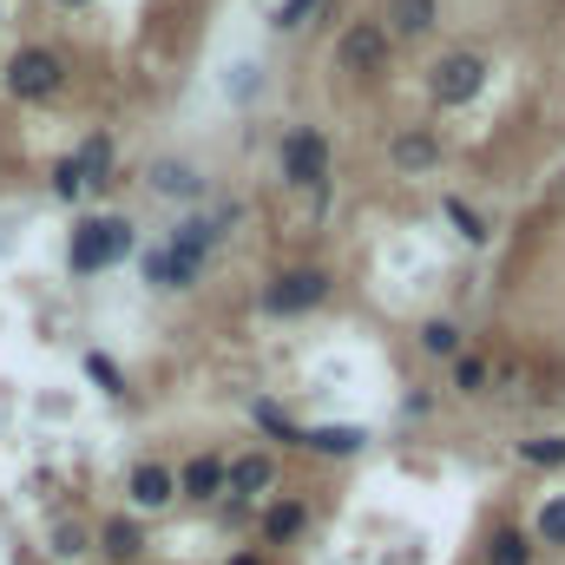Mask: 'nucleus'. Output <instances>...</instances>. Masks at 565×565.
<instances>
[{"label": "nucleus", "mask_w": 565, "mask_h": 565, "mask_svg": "<svg viewBox=\"0 0 565 565\" xmlns=\"http://www.w3.org/2000/svg\"><path fill=\"white\" fill-rule=\"evenodd\" d=\"M132 257V224L126 217H86L79 231H73V244H66V264L79 270V277H99V270H113V264H126Z\"/></svg>", "instance_id": "obj_1"}, {"label": "nucleus", "mask_w": 565, "mask_h": 565, "mask_svg": "<svg viewBox=\"0 0 565 565\" xmlns=\"http://www.w3.org/2000/svg\"><path fill=\"white\" fill-rule=\"evenodd\" d=\"M211 237H217V224H184V231L171 237V250L151 257V282H158V289H184V282H198Z\"/></svg>", "instance_id": "obj_2"}, {"label": "nucleus", "mask_w": 565, "mask_h": 565, "mask_svg": "<svg viewBox=\"0 0 565 565\" xmlns=\"http://www.w3.org/2000/svg\"><path fill=\"white\" fill-rule=\"evenodd\" d=\"M60 86H66V60L53 46H20L7 60V93L13 99H53Z\"/></svg>", "instance_id": "obj_3"}, {"label": "nucleus", "mask_w": 565, "mask_h": 565, "mask_svg": "<svg viewBox=\"0 0 565 565\" xmlns=\"http://www.w3.org/2000/svg\"><path fill=\"white\" fill-rule=\"evenodd\" d=\"M277 164H282V184L316 191V184L329 178V139H322L316 126H296V132L277 145Z\"/></svg>", "instance_id": "obj_4"}, {"label": "nucleus", "mask_w": 565, "mask_h": 565, "mask_svg": "<svg viewBox=\"0 0 565 565\" xmlns=\"http://www.w3.org/2000/svg\"><path fill=\"white\" fill-rule=\"evenodd\" d=\"M322 296H329V270L302 264V270H277V277H270L264 309H270V316H302V309H316Z\"/></svg>", "instance_id": "obj_5"}, {"label": "nucleus", "mask_w": 565, "mask_h": 565, "mask_svg": "<svg viewBox=\"0 0 565 565\" xmlns=\"http://www.w3.org/2000/svg\"><path fill=\"white\" fill-rule=\"evenodd\" d=\"M480 86H487V60L480 53H447L434 66V79H427L434 106H467V99H480Z\"/></svg>", "instance_id": "obj_6"}, {"label": "nucleus", "mask_w": 565, "mask_h": 565, "mask_svg": "<svg viewBox=\"0 0 565 565\" xmlns=\"http://www.w3.org/2000/svg\"><path fill=\"white\" fill-rule=\"evenodd\" d=\"M335 66H342V73H382V66H388V26H382V20H355V26L335 40Z\"/></svg>", "instance_id": "obj_7"}, {"label": "nucleus", "mask_w": 565, "mask_h": 565, "mask_svg": "<svg viewBox=\"0 0 565 565\" xmlns=\"http://www.w3.org/2000/svg\"><path fill=\"white\" fill-rule=\"evenodd\" d=\"M434 20H440V0H388V20H382V26H388V40H395V33H402V40H422Z\"/></svg>", "instance_id": "obj_8"}, {"label": "nucleus", "mask_w": 565, "mask_h": 565, "mask_svg": "<svg viewBox=\"0 0 565 565\" xmlns=\"http://www.w3.org/2000/svg\"><path fill=\"white\" fill-rule=\"evenodd\" d=\"M178 493H184V500H217V493H224V460H217V454H198V460H184V473H178Z\"/></svg>", "instance_id": "obj_9"}, {"label": "nucleus", "mask_w": 565, "mask_h": 565, "mask_svg": "<svg viewBox=\"0 0 565 565\" xmlns=\"http://www.w3.org/2000/svg\"><path fill=\"white\" fill-rule=\"evenodd\" d=\"M171 493H178V473H171V467H158V460L132 467V500H139L145 513H151V507H164Z\"/></svg>", "instance_id": "obj_10"}, {"label": "nucleus", "mask_w": 565, "mask_h": 565, "mask_svg": "<svg viewBox=\"0 0 565 565\" xmlns=\"http://www.w3.org/2000/svg\"><path fill=\"white\" fill-rule=\"evenodd\" d=\"M388 158H395L402 171H427V164H440V139H434V132H402V139L388 145Z\"/></svg>", "instance_id": "obj_11"}, {"label": "nucleus", "mask_w": 565, "mask_h": 565, "mask_svg": "<svg viewBox=\"0 0 565 565\" xmlns=\"http://www.w3.org/2000/svg\"><path fill=\"white\" fill-rule=\"evenodd\" d=\"M302 526H309V507H302V500H277V507L264 513V540H270V546H289Z\"/></svg>", "instance_id": "obj_12"}, {"label": "nucleus", "mask_w": 565, "mask_h": 565, "mask_svg": "<svg viewBox=\"0 0 565 565\" xmlns=\"http://www.w3.org/2000/svg\"><path fill=\"white\" fill-rule=\"evenodd\" d=\"M224 487H231V493H264V487H270V460H264V454L231 460V467H224Z\"/></svg>", "instance_id": "obj_13"}, {"label": "nucleus", "mask_w": 565, "mask_h": 565, "mask_svg": "<svg viewBox=\"0 0 565 565\" xmlns=\"http://www.w3.org/2000/svg\"><path fill=\"white\" fill-rule=\"evenodd\" d=\"M362 440H369L362 427H309L302 434V447H316V454H355Z\"/></svg>", "instance_id": "obj_14"}, {"label": "nucleus", "mask_w": 565, "mask_h": 565, "mask_svg": "<svg viewBox=\"0 0 565 565\" xmlns=\"http://www.w3.org/2000/svg\"><path fill=\"white\" fill-rule=\"evenodd\" d=\"M487 565H533V546H526V533H493V546H487Z\"/></svg>", "instance_id": "obj_15"}, {"label": "nucleus", "mask_w": 565, "mask_h": 565, "mask_svg": "<svg viewBox=\"0 0 565 565\" xmlns=\"http://www.w3.org/2000/svg\"><path fill=\"white\" fill-rule=\"evenodd\" d=\"M106 553H113V559H139L145 533L132 526V520H113V526H106Z\"/></svg>", "instance_id": "obj_16"}, {"label": "nucleus", "mask_w": 565, "mask_h": 565, "mask_svg": "<svg viewBox=\"0 0 565 565\" xmlns=\"http://www.w3.org/2000/svg\"><path fill=\"white\" fill-rule=\"evenodd\" d=\"M520 460H533V467H565V434H546V440H520Z\"/></svg>", "instance_id": "obj_17"}, {"label": "nucleus", "mask_w": 565, "mask_h": 565, "mask_svg": "<svg viewBox=\"0 0 565 565\" xmlns=\"http://www.w3.org/2000/svg\"><path fill=\"white\" fill-rule=\"evenodd\" d=\"M151 184H158L164 198H171V191H178V198H191V191H198V178H191L184 164H151Z\"/></svg>", "instance_id": "obj_18"}, {"label": "nucleus", "mask_w": 565, "mask_h": 565, "mask_svg": "<svg viewBox=\"0 0 565 565\" xmlns=\"http://www.w3.org/2000/svg\"><path fill=\"white\" fill-rule=\"evenodd\" d=\"M422 349H427V355H460V329H454V322H427Z\"/></svg>", "instance_id": "obj_19"}, {"label": "nucleus", "mask_w": 565, "mask_h": 565, "mask_svg": "<svg viewBox=\"0 0 565 565\" xmlns=\"http://www.w3.org/2000/svg\"><path fill=\"white\" fill-rule=\"evenodd\" d=\"M454 388H460V395H480V388H487V362H480V355H460V362H454Z\"/></svg>", "instance_id": "obj_20"}, {"label": "nucleus", "mask_w": 565, "mask_h": 565, "mask_svg": "<svg viewBox=\"0 0 565 565\" xmlns=\"http://www.w3.org/2000/svg\"><path fill=\"white\" fill-rule=\"evenodd\" d=\"M540 540H546V546H565V493L540 507Z\"/></svg>", "instance_id": "obj_21"}, {"label": "nucleus", "mask_w": 565, "mask_h": 565, "mask_svg": "<svg viewBox=\"0 0 565 565\" xmlns=\"http://www.w3.org/2000/svg\"><path fill=\"white\" fill-rule=\"evenodd\" d=\"M447 217H454V224L467 231V244H487V224H480V217H473V211H467L460 198H447Z\"/></svg>", "instance_id": "obj_22"}, {"label": "nucleus", "mask_w": 565, "mask_h": 565, "mask_svg": "<svg viewBox=\"0 0 565 565\" xmlns=\"http://www.w3.org/2000/svg\"><path fill=\"white\" fill-rule=\"evenodd\" d=\"M257 427H270V434H282V440H302V427H289L282 422V408H270V402L257 408Z\"/></svg>", "instance_id": "obj_23"}, {"label": "nucleus", "mask_w": 565, "mask_h": 565, "mask_svg": "<svg viewBox=\"0 0 565 565\" xmlns=\"http://www.w3.org/2000/svg\"><path fill=\"white\" fill-rule=\"evenodd\" d=\"M53 191H60V198H79V191H86V184H79V171H73V158L53 171Z\"/></svg>", "instance_id": "obj_24"}, {"label": "nucleus", "mask_w": 565, "mask_h": 565, "mask_svg": "<svg viewBox=\"0 0 565 565\" xmlns=\"http://www.w3.org/2000/svg\"><path fill=\"white\" fill-rule=\"evenodd\" d=\"M79 546H86V533H79V526H60V533H53V553H66V559H73Z\"/></svg>", "instance_id": "obj_25"}, {"label": "nucleus", "mask_w": 565, "mask_h": 565, "mask_svg": "<svg viewBox=\"0 0 565 565\" xmlns=\"http://www.w3.org/2000/svg\"><path fill=\"white\" fill-rule=\"evenodd\" d=\"M309 7H316V0H282V7H277V26H302V13H309Z\"/></svg>", "instance_id": "obj_26"}, {"label": "nucleus", "mask_w": 565, "mask_h": 565, "mask_svg": "<svg viewBox=\"0 0 565 565\" xmlns=\"http://www.w3.org/2000/svg\"><path fill=\"white\" fill-rule=\"evenodd\" d=\"M86 369H93V382H106V388H119V375H113V362H106V355H86Z\"/></svg>", "instance_id": "obj_27"}, {"label": "nucleus", "mask_w": 565, "mask_h": 565, "mask_svg": "<svg viewBox=\"0 0 565 565\" xmlns=\"http://www.w3.org/2000/svg\"><path fill=\"white\" fill-rule=\"evenodd\" d=\"M231 565H264V559H257V553H237V559H231Z\"/></svg>", "instance_id": "obj_28"}, {"label": "nucleus", "mask_w": 565, "mask_h": 565, "mask_svg": "<svg viewBox=\"0 0 565 565\" xmlns=\"http://www.w3.org/2000/svg\"><path fill=\"white\" fill-rule=\"evenodd\" d=\"M60 7H86V0H60Z\"/></svg>", "instance_id": "obj_29"}]
</instances>
